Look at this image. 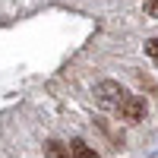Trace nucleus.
<instances>
[{"mask_svg": "<svg viewBox=\"0 0 158 158\" xmlns=\"http://www.w3.org/2000/svg\"><path fill=\"white\" fill-rule=\"evenodd\" d=\"M70 155H73V158H98V152L89 149L82 139H73V142H70Z\"/></svg>", "mask_w": 158, "mask_h": 158, "instance_id": "7ed1b4c3", "label": "nucleus"}, {"mask_svg": "<svg viewBox=\"0 0 158 158\" xmlns=\"http://www.w3.org/2000/svg\"><path fill=\"white\" fill-rule=\"evenodd\" d=\"M117 111H120V117L127 123H139L142 117H146V98H142V95H127Z\"/></svg>", "mask_w": 158, "mask_h": 158, "instance_id": "f03ea898", "label": "nucleus"}, {"mask_svg": "<svg viewBox=\"0 0 158 158\" xmlns=\"http://www.w3.org/2000/svg\"><path fill=\"white\" fill-rule=\"evenodd\" d=\"M146 54L158 63V38H149V41H146Z\"/></svg>", "mask_w": 158, "mask_h": 158, "instance_id": "39448f33", "label": "nucleus"}, {"mask_svg": "<svg viewBox=\"0 0 158 158\" xmlns=\"http://www.w3.org/2000/svg\"><path fill=\"white\" fill-rule=\"evenodd\" d=\"M146 16H155L158 19V0H146Z\"/></svg>", "mask_w": 158, "mask_h": 158, "instance_id": "423d86ee", "label": "nucleus"}, {"mask_svg": "<svg viewBox=\"0 0 158 158\" xmlns=\"http://www.w3.org/2000/svg\"><path fill=\"white\" fill-rule=\"evenodd\" d=\"M123 98H127V89L120 82H114V79H104V82L95 85V101L108 111H117L123 104Z\"/></svg>", "mask_w": 158, "mask_h": 158, "instance_id": "f257e3e1", "label": "nucleus"}, {"mask_svg": "<svg viewBox=\"0 0 158 158\" xmlns=\"http://www.w3.org/2000/svg\"><path fill=\"white\" fill-rule=\"evenodd\" d=\"M44 152H48L51 158H73V155H70V149L63 146V142H57V139H51L48 146H44Z\"/></svg>", "mask_w": 158, "mask_h": 158, "instance_id": "20e7f679", "label": "nucleus"}]
</instances>
